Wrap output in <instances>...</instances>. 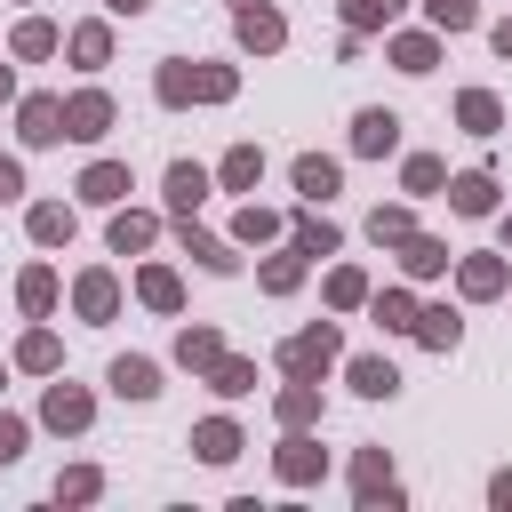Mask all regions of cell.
Instances as JSON below:
<instances>
[{"label": "cell", "mask_w": 512, "mask_h": 512, "mask_svg": "<svg viewBox=\"0 0 512 512\" xmlns=\"http://www.w3.org/2000/svg\"><path fill=\"white\" fill-rule=\"evenodd\" d=\"M160 96L168 104H184V96H208L216 104V96H232V72H184V64H168L160 72Z\"/></svg>", "instance_id": "1"}, {"label": "cell", "mask_w": 512, "mask_h": 512, "mask_svg": "<svg viewBox=\"0 0 512 512\" xmlns=\"http://www.w3.org/2000/svg\"><path fill=\"white\" fill-rule=\"evenodd\" d=\"M328 360H336V328H328V320H320V328H304V336L280 352V368H288V376H312V368H328Z\"/></svg>", "instance_id": "2"}, {"label": "cell", "mask_w": 512, "mask_h": 512, "mask_svg": "<svg viewBox=\"0 0 512 512\" xmlns=\"http://www.w3.org/2000/svg\"><path fill=\"white\" fill-rule=\"evenodd\" d=\"M104 120H112V104H104V96H96V88H88V96H72V104H64V136H80V144H88V136H104Z\"/></svg>", "instance_id": "3"}, {"label": "cell", "mask_w": 512, "mask_h": 512, "mask_svg": "<svg viewBox=\"0 0 512 512\" xmlns=\"http://www.w3.org/2000/svg\"><path fill=\"white\" fill-rule=\"evenodd\" d=\"M392 144H400V120H392V112H360V120H352V152L376 160V152H392Z\"/></svg>", "instance_id": "4"}, {"label": "cell", "mask_w": 512, "mask_h": 512, "mask_svg": "<svg viewBox=\"0 0 512 512\" xmlns=\"http://www.w3.org/2000/svg\"><path fill=\"white\" fill-rule=\"evenodd\" d=\"M240 40H248V48H280V40H288V24H280L264 0H248V8H240Z\"/></svg>", "instance_id": "5"}, {"label": "cell", "mask_w": 512, "mask_h": 512, "mask_svg": "<svg viewBox=\"0 0 512 512\" xmlns=\"http://www.w3.org/2000/svg\"><path fill=\"white\" fill-rule=\"evenodd\" d=\"M56 136H64V104L56 96H32L24 104V144H56Z\"/></svg>", "instance_id": "6"}, {"label": "cell", "mask_w": 512, "mask_h": 512, "mask_svg": "<svg viewBox=\"0 0 512 512\" xmlns=\"http://www.w3.org/2000/svg\"><path fill=\"white\" fill-rule=\"evenodd\" d=\"M296 192H304V200H328V192H336V160L304 152V160H296Z\"/></svg>", "instance_id": "7"}, {"label": "cell", "mask_w": 512, "mask_h": 512, "mask_svg": "<svg viewBox=\"0 0 512 512\" xmlns=\"http://www.w3.org/2000/svg\"><path fill=\"white\" fill-rule=\"evenodd\" d=\"M200 192H208V176H200L192 160H176V168H168V200H176V216H192V208H200Z\"/></svg>", "instance_id": "8"}, {"label": "cell", "mask_w": 512, "mask_h": 512, "mask_svg": "<svg viewBox=\"0 0 512 512\" xmlns=\"http://www.w3.org/2000/svg\"><path fill=\"white\" fill-rule=\"evenodd\" d=\"M112 392H128V400H152V392H160V368H152V360H120V368H112Z\"/></svg>", "instance_id": "9"}, {"label": "cell", "mask_w": 512, "mask_h": 512, "mask_svg": "<svg viewBox=\"0 0 512 512\" xmlns=\"http://www.w3.org/2000/svg\"><path fill=\"white\" fill-rule=\"evenodd\" d=\"M352 392H368V400H392V392H400L392 360H352Z\"/></svg>", "instance_id": "10"}, {"label": "cell", "mask_w": 512, "mask_h": 512, "mask_svg": "<svg viewBox=\"0 0 512 512\" xmlns=\"http://www.w3.org/2000/svg\"><path fill=\"white\" fill-rule=\"evenodd\" d=\"M448 200H456L464 216H488V208H496V184H488V176H456V184H448Z\"/></svg>", "instance_id": "11"}, {"label": "cell", "mask_w": 512, "mask_h": 512, "mask_svg": "<svg viewBox=\"0 0 512 512\" xmlns=\"http://www.w3.org/2000/svg\"><path fill=\"white\" fill-rule=\"evenodd\" d=\"M48 424H56V432H80V424H88V392H64V384H56V392H48Z\"/></svg>", "instance_id": "12"}, {"label": "cell", "mask_w": 512, "mask_h": 512, "mask_svg": "<svg viewBox=\"0 0 512 512\" xmlns=\"http://www.w3.org/2000/svg\"><path fill=\"white\" fill-rule=\"evenodd\" d=\"M176 360H184V368H216L224 352H216V336H208V328H184V336H176Z\"/></svg>", "instance_id": "13"}, {"label": "cell", "mask_w": 512, "mask_h": 512, "mask_svg": "<svg viewBox=\"0 0 512 512\" xmlns=\"http://www.w3.org/2000/svg\"><path fill=\"white\" fill-rule=\"evenodd\" d=\"M80 192H88V200H120V192H128V168H112V160H104V168H88V176H80Z\"/></svg>", "instance_id": "14"}, {"label": "cell", "mask_w": 512, "mask_h": 512, "mask_svg": "<svg viewBox=\"0 0 512 512\" xmlns=\"http://www.w3.org/2000/svg\"><path fill=\"white\" fill-rule=\"evenodd\" d=\"M192 448H200L208 464H224V456L240 448V432H232V424H200V432H192Z\"/></svg>", "instance_id": "15"}, {"label": "cell", "mask_w": 512, "mask_h": 512, "mask_svg": "<svg viewBox=\"0 0 512 512\" xmlns=\"http://www.w3.org/2000/svg\"><path fill=\"white\" fill-rule=\"evenodd\" d=\"M456 112H464V128H480V136L496 128V96H480V88H464V96H456Z\"/></svg>", "instance_id": "16"}, {"label": "cell", "mask_w": 512, "mask_h": 512, "mask_svg": "<svg viewBox=\"0 0 512 512\" xmlns=\"http://www.w3.org/2000/svg\"><path fill=\"white\" fill-rule=\"evenodd\" d=\"M256 176H264V152H248V144H240V152L224 160V184H232V192H248Z\"/></svg>", "instance_id": "17"}, {"label": "cell", "mask_w": 512, "mask_h": 512, "mask_svg": "<svg viewBox=\"0 0 512 512\" xmlns=\"http://www.w3.org/2000/svg\"><path fill=\"white\" fill-rule=\"evenodd\" d=\"M328 248H336V224L304 216V224H296V256H328Z\"/></svg>", "instance_id": "18"}, {"label": "cell", "mask_w": 512, "mask_h": 512, "mask_svg": "<svg viewBox=\"0 0 512 512\" xmlns=\"http://www.w3.org/2000/svg\"><path fill=\"white\" fill-rule=\"evenodd\" d=\"M32 240H72V208H32Z\"/></svg>", "instance_id": "19"}, {"label": "cell", "mask_w": 512, "mask_h": 512, "mask_svg": "<svg viewBox=\"0 0 512 512\" xmlns=\"http://www.w3.org/2000/svg\"><path fill=\"white\" fill-rule=\"evenodd\" d=\"M152 240V216H112V248L128 256V248H144Z\"/></svg>", "instance_id": "20"}, {"label": "cell", "mask_w": 512, "mask_h": 512, "mask_svg": "<svg viewBox=\"0 0 512 512\" xmlns=\"http://www.w3.org/2000/svg\"><path fill=\"white\" fill-rule=\"evenodd\" d=\"M464 288H472V296H496V288H504V264L472 256V264H464Z\"/></svg>", "instance_id": "21"}, {"label": "cell", "mask_w": 512, "mask_h": 512, "mask_svg": "<svg viewBox=\"0 0 512 512\" xmlns=\"http://www.w3.org/2000/svg\"><path fill=\"white\" fill-rule=\"evenodd\" d=\"M80 312H88V320H104V312H112V280H104V272H88V280H80Z\"/></svg>", "instance_id": "22"}, {"label": "cell", "mask_w": 512, "mask_h": 512, "mask_svg": "<svg viewBox=\"0 0 512 512\" xmlns=\"http://www.w3.org/2000/svg\"><path fill=\"white\" fill-rule=\"evenodd\" d=\"M104 48H112L104 24H80V32H72V56H80V64H104Z\"/></svg>", "instance_id": "23"}, {"label": "cell", "mask_w": 512, "mask_h": 512, "mask_svg": "<svg viewBox=\"0 0 512 512\" xmlns=\"http://www.w3.org/2000/svg\"><path fill=\"white\" fill-rule=\"evenodd\" d=\"M392 64L400 72H432V40H392Z\"/></svg>", "instance_id": "24"}, {"label": "cell", "mask_w": 512, "mask_h": 512, "mask_svg": "<svg viewBox=\"0 0 512 512\" xmlns=\"http://www.w3.org/2000/svg\"><path fill=\"white\" fill-rule=\"evenodd\" d=\"M440 264H448L440 240H408V272H440Z\"/></svg>", "instance_id": "25"}, {"label": "cell", "mask_w": 512, "mask_h": 512, "mask_svg": "<svg viewBox=\"0 0 512 512\" xmlns=\"http://www.w3.org/2000/svg\"><path fill=\"white\" fill-rule=\"evenodd\" d=\"M144 304H160V312H176V272H144Z\"/></svg>", "instance_id": "26"}, {"label": "cell", "mask_w": 512, "mask_h": 512, "mask_svg": "<svg viewBox=\"0 0 512 512\" xmlns=\"http://www.w3.org/2000/svg\"><path fill=\"white\" fill-rule=\"evenodd\" d=\"M416 336H424V344H456V320H448V312H416Z\"/></svg>", "instance_id": "27"}, {"label": "cell", "mask_w": 512, "mask_h": 512, "mask_svg": "<svg viewBox=\"0 0 512 512\" xmlns=\"http://www.w3.org/2000/svg\"><path fill=\"white\" fill-rule=\"evenodd\" d=\"M280 472H288V480H312V472H320V456H312L304 440H288V456H280Z\"/></svg>", "instance_id": "28"}, {"label": "cell", "mask_w": 512, "mask_h": 512, "mask_svg": "<svg viewBox=\"0 0 512 512\" xmlns=\"http://www.w3.org/2000/svg\"><path fill=\"white\" fill-rule=\"evenodd\" d=\"M360 496H368V504H376V496H384V504H392V472H384V464H376V456H368V464H360Z\"/></svg>", "instance_id": "29"}, {"label": "cell", "mask_w": 512, "mask_h": 512, "mask_svg": "<svg viewBox=\"0 0 512 512\" xmlns=\"http://www.w3.org/2000/svg\"><path fill=\"white\" fill-rule=\"evenodd\" d=\"M424 8H432V24H448V32L472 24V0H424Z\"/></svg>", "instance_id": "30"}, {"label": "cell", "mask_w": 512, "mask_h": 512, "mask_svg": "<svg viewBox=\"0 0 512 512\" xmlns=\"http://www.w3.org/2000/svg\"><path fill=\"white\" fill-rule=\"evenodd\" d=\"M48 48H56L48 24H24V32H16V56H48Z\"/></svg>", "instance_id": "31"}, {"label": "cell", "mask_w": 512, "mask_h": 512, "mask_svg": "<svg viewBox=\"0 0 512 512\" xmlns=\"http://www.w3.org/2000/svg\"><path fill=\"white\" fill-rule=\"evenodd\" d=\"M24 304L48 312V304H56V280H48V272H24Z\"/></svg>", "instance_id": "32"}, {"label": "cell", "mask_w": 512, "mask_h": 512, "mask_svg": "<svg viewBox=\"0 0 512 512\" xmlns=\"http://www.w3.org/2000/svg\"><path fill=\"white\" fill-rule=\"evenodd\" d=\"M376 320H384V328H416V312H408V296H376Z\"/></svg>", "instance_id": "33"}, {"label": "cell", "mask_w": 512, "mask_h": 512, "mask_svg": "<svg viewBox=\"0 0 512 512\" xmlns=\"http://www.w3.org/2000/svg\"><path fill=\"white\" fill-rule=\"evenodd\" d=\"M408 192H440V160H408Z\"/></svg>", "instance_id": "34"}, {"label": "cell", "mask_w": 512, "mask_h": 512, "mask_svg": "<svg viewBox=\"0 0 512 512\" xmlns=\"http://www.w3.org/2000/svg\"><path fill=\"white\" fill-rule=\"evenodd\" d=\"M328 296H336V304H360V296H368V280H360V272H336V280H328Z\"/></svg>", "instance_id": "35"}, {"label": "cell", "mask_w": 512, "mask_h": 512, "mask_svg": "<svg viewBox=\"0 0 512 512\" xmlns=\"http://www.w3.org/2000/svg\"><path fill=\"white\" fill-rule=\"evenodd\" d=\"M24 368H56V336H24Z\"/></svg>", "instance_id": "36"}, {"label": "cell", "mask_w": 512, "mask_h": 512, "mask_svg": "<svg viewBox=\"0 0 512 512\" xmlns=\"http://www.w3.org/2000/svg\"><path fill=\"white\" fill-rule=\"evenodd\" d=\"M376 240H408V216L400 208H376Z\"/></svg>", "instance_id": "37"}, {"label": "cell", "mask_w": 512, "mask_h": 512, "mask_svg": "<svg viewBox=\"0 0 512 512\" xmlns=\"http://www.w3.org/2000/svg\"><path fill=\"white\" fill-rule=\"evenodd\" d=\"M296 272H304V264H296V256H280V264H264V288H296Z\"/></svg>", "instance_id": "38"}, {"label": "cell", "mask_w": 512, "mask_h": 512, "mask_svg": "<svg viewBox=\"0 0 512 512\" xmlns=\"http://www.w3.org/2000/svg\"><path fill=\"white\" fill-rule=\"evenodd\" d=\"M216 392H248V368L240 360H216Z\"/></svg>", "instance_id": "39"}, {"label": "cell", "mask_w": 512, "mask_h": 512, "mask_svg": "<svg viewBox=\"0 0 512 512\" xmlns=\"http://www.w3.org/2000/svg\"><path fill=\"white\" fill-rule=\"evenodd\" d=\"M280 416H288V424H304V416H312V392H304V384H296V392H280Z\"/></svg>", "instance_id": "40"}, {"label": "cell", "mask_w": 512, "mask_h": 512, "mask_svg": "<svg viewBox=\"0 0 512 512\" xmlns=\"http://www.w3.org/2000/svg\"><path fill=\"white\" fill-rule=\"evenodd\" d=\"M16 448H24V424H16V416H0V464H16Z\"/></svg>", "instance_id": "41"}, {"label": "cell", "mask_w": 512, "mask_h": 512, "mask_svg": "<svg viewBox=\"0 0 512 512\" xmlns=\"http://www.w3.org/2000/svg\"><path fill=\"white\" fill-rule=\"evenodd\" d=\"M392 8H400V0H352V24H384Z\"/></svg>", "instance_id": "42"}, {"label": "cell", "mask_w": 512, "mask_h": 512, "mask_svg": "<svg viewBox=\"0 0 512 512\" xmlns=\"http://www.w3.org/2000/svg\"><path fill=\"white\" fill-rule=\"evenodd\" d=\"M8 192H24V176H16V160H0V200H8Z\"/></svg>", "instance_id": "43"}, {"label": "cell", "mask_w": 512, "mask_h": 512, "mask_svg": "<svg viewBox=\"0 0 512 512\" xmlns=\"http://www.w3.org/2000/svg\"><path fill=\"white\" fill-rule=\"evenodd\" d=\"M496 48H504V56H512V24H496Z\"/></svg>", "instance_id": "44"}, {"label": "cell", "mask_w": 512, "mask_h": 512, "mask_svg": "<svg viewBox=\"0 0 512 512\" xmlns=\"http://www.w3.org/2000/svg\"><path fill=\"white\" fill-rule=\"evenodd\" d=\"M112 8H128V16H136V8H144V0H112Z\"/></svg>", "instance_id": "45"}, {"label": "cell", "mask_w": 512, "mask_h": 512, "mask_svg": "<svg viewBox=\"0 0 512 512\" xmlns=\"http://www.w3.org/2000/svg\"><path fill=\"white\" fill-rule=\"evenodd\" d=\"M0 96H8V72H0Z\"/></svg>", "instance_id": "46"}, {"label": "cell", "mask_w": 512, "mask_h": 512, "mask_svg": "<svg viewBox=\"0 0 512 512\" xmlns=\"http://www.w3.org/2000/svg\"><path fill=\"white\" fill-rule=\"evenodd\" d=\"M240 8H248V0H240Z\"/></svg>", "instance_id": "47"}]
</instances>
